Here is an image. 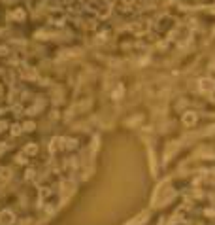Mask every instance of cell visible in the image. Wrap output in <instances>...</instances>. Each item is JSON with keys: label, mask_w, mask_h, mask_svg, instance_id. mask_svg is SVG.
<instances>
[{"label": "cell", "mask_w": 215, "mask_h": 225, "mask_svg": "<svg viewBox=\"0 0 215 225\" xmlns=\"http://www.w3.org/2000/svg\"><path fill=\"white\" fill-rule=\"evenodd\" d=\"M13 223V214L11 212H2L0 214V225H11Z\"/></svg>", "instance_id": "6da1fadb"}, {"label": "cell", "mask_w": 215, "mask_h": 225, "mask_svg": "<svg viewBox=\"0 0 215 225\" xmlns=\"http://www.w3.org/2000/svg\"><path fill=\"white\" fill-rule=\"evenodd\" d=\"M183 121L187 123V125H193V123L196 121V116H193V114H187V116L183 117Z\"/></svg>", "instance_id": "7a4b0ae2"}, {"label": "cell", "mask_w": 215, "mask_h": 225, "mask_svg": "<svg viewBox=\"0 0 215 225\" xmlns=\"http://www.w3.org/2000/svg\"><path fill=\"white\" fill-rule=\"evenodd\" d=\"M27 151H28V153H34V151H36V146H30V148H28Z\"/></svg>", "instance_id": "3957f363"}]
</instances>
